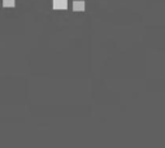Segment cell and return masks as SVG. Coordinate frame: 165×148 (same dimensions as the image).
Segmentation results:
<instances>
[{
    "label": "cell",
    "mask_w": 165,
    "mask_h": 148,
    "mask_svg": "<svg viewBox=\"0 0 165 148\" xmlns=\"http://www.w3.org/2000/svg\"><path fill=\"white\" fill-rule=\"evenodd\" d=\"M53 8L55 9H66L68 0H53Z\"/></svg>",
    "instance_id": "6da1fadb"
},
{
    "label": "cell",
    "mask_w": 165,
    "mask_h": 148,
    "mask_svg": "<svg viewBox=\"0 0 165 148\" xmlns=\"http://www.w3.org/2000/svg\"><path fill=\"white\" fill-rule=\"evenodd\" d=\"M73 9L77 12V11H79V12H82V11H85V3L83 2H74L73 3Z\"/></svg>",
    "instance_id": "7a4b0ae2"
},
{
    "label": "cell",
    "mask_w": 165,
    "mask_h": 148,
    "mask_svg": "<svg viewBox=\"0 0 165 148\" xmlns=\"http://www.w3.org/2000/svg\"><path fill=\"white\" fill-rule=\"evenodd\" d=\"M3 5L7 7V8L14 7V0H3Z\"/></svg>",
    "instance_id": "3957f363"
}]
</instances>
